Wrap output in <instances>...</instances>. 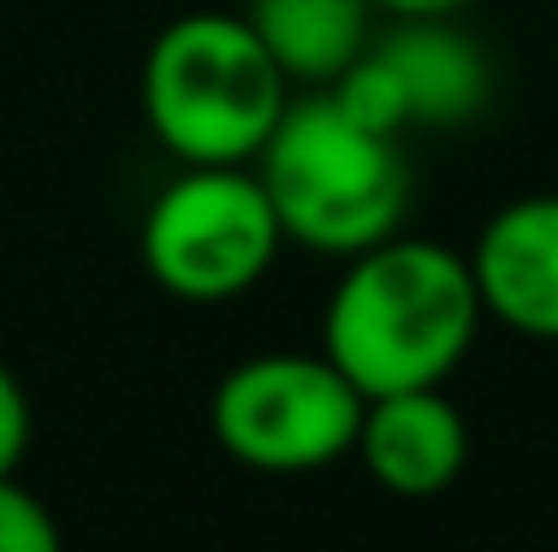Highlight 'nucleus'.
I'll return each instance as SVG.
<instances>
[{
  "label": "nucleus",
  "instance_id": "1",
  "mask_svg": "<svg viewBox=\"0 0 558 552\" xmlns=\"http://www.w3.org/2000/svg\"><path fill=\"white\" fill-rule=\"evenodd\" d=\"M482 315L470 256L392 232L387 244L344 261L322 315V351L363 398L440 387L470 357Z\"/></svg>",
  "mask_w": 558,
  "mask_h": 552
},
{
  "label": "nucleus",
  "instance_id": "2",
  "mask_svg": "<svg viewBox=\"0 0 558 552\" xmlns=\"http://www.w3.org/2000/svg\"><path fill=\"white\" fill-rule=\"evenodd\" d=\"M256 173L268 184L279 232L339 261L387 244L410 203V161L398 137L356 125L333 96L291 101L262 143Z\"/></svg>",
  "mask_w": 558,
  "mask_h": 552
},
{
  "label": "nucleus",
  "instance_id": "3",
  "mask_svg": "<svg viewBox=\"0 0 558 552\" xmlns=\"http://www.w3.org/2000/svg\"><path fill=\"white\" fill-rule=\"evenodd\" d=\"M286 84L250 19L184 12L143 60V120L184 167H250L291 108Z\"/></svg>",
  "mask_w": 558,
  "mask_h": 552
},
{
  "label": "nucleus",
  "instance_id": "4",
  "mask_svg": "<svg viewBox=\"0 0 558 552\" xmlns=\"http://www.w3.org/2000/svg\"><path fill=\"white\" fill-rule=\"evenodd\" d=\"M279 244L286 232L256 167H184L137 232L149 280L184 304L244 297L274 268Z\"/></svg>",
  "mask_w": 558,
  "mask_h": 552
},
{
  "label": "nucleus",
  "instance_id": "5",
  "mask_svg": "<svg viewBox=\"0 0 558 552\" xmlns=\"http://www.w3.org/2000/svg\"><path fill=\"white\" fill-rule=\"evenodd\" d=\"M363 392L339 375L327 357H298V351H274V357H250L215 387L208 404V428H215L220 452L238 457L244 469H268V476H303V469L339 464L356 452V428H363Z\"/></svg>",
  "mask_w": 558,
  "mask_h": 552
},
{
  "label": "nucleus",
  "instance_id": "6",
  "mask_svg": "<svg viewBox=\"0 0 558 552\" xmlns=\"http://www.w3.org/2000/svg\"><path fill=\"white\" fill-rule=\"evenodd\" d=\"M482 309L511 333L558 339V196L505 203L470 249Z\"/></svg>",
  "mask_w": 558,
  "mask_h": 552
},
{
  "label": "nucleus",
  "instance_id": "7",
  "mask_svg": "<svg viewBox=\"0 0 558 552\" xmlns=\"http://www.w3.org/2000/svg\"><path fill=\"white\" fill-rule=\"evenodd\" d=\"M356 457L363 469L398 499H434L470 464V428L463 410L440 387H410V392H380L363 404L356 428Z\"/></svg>",
  "mask_w": 558,
  "mask_h": 552
},
{
  "label": "nucleus",
  "instance_id": "8",
  "mask_svg": "<svg viewBox=\"0 0 558 552\" xmlns=\"http://www.w3.org/2000/svg\"><path fill=\"white\" fill-rule=\"evenodd\" d=\"M380 54L404 84L410 125H463L487 108V54L475 36L451 30L446 19H404V30L380 42Z\"/></svg>",
  "mask_w": 558,
  "mask_h": 552
},
{
  "label": "nucleus",
  "instance_id": "9",
  "mask_svg": "<svg viewBox=\"0 0 558 552\" xmlns=\"http://www.w3.org/2000/svg\"><path fill=\"white\" fill-rule=\"evenodd\" d=\"M375 0H250V30L279 60L286 77L333 84L356 54H368Z\"/></svg>",
  "mask_w": 558,
  "mask_h": 552
},
{
  "label": "nucleus",
  "instance_id": "10",
  "mask_svg": "<svg viewBox=\"0 0 558 552\" xmlns=\"http://www.w3.org/2000/svg\"><path fill=\"white\" fill-rule=\"evenodd\" d=\"M0 552H65L54 511L12 476H0Z\"/></svg>",
  "mask_w": 558,
  "mask_h": 552
},
{
  "label": "nucleus",
  "instance_id": "11",
  "mask_svg": "<svg viewBox=\"0 0 558 552\" xmlns=\"http://www.w3.org/2000/svg\"><path fill=\"white\" fill-rule=\"evenodd\" d=\"M24 445H31V398H24V387L12 380V368L0 363V476L19 469Z\"/></svg>",
  "mask_w": 558,
  "mask_h": 552
},
{
  "label": "nucleus",
  "instance_id": "12",
  "mask_svg": "<svg viewBox=\"0 0 558 552\" xmlns=\"http://www.w3.org/2000/svg\"><path fill=\"white\" fill-rule=\"evenodd\" d=\"M380 12H398V19H451L458 7H470V0H375Z\"/></svg>",
  "mask_w": 558,
  "mask_h": 552
}]
</instances>
